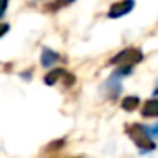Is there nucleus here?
<instances>
[{
  "label": "nucleus",
  "instance_id": "f257e3e1",
  "mask_svg": "<svg viewBox=\"0 0 158 158\" xmlns=\"http://www.w3.org/2000/svg\"><path fill=\"white\" fill-rule=\"evenodd\" d=\"M141 58H143V55H141L139 49L127 48V49H124V51L117 53V55L110 60V63H114V65H123V66H131L133 63L141 61Z\"/></svg>",
  "mask_w": 158,
  "mask_h": 158
},
{
  "label": "nucleus",
  "instance_id": "f03ea898",
  "mask_svg": "<svg viewBox=\"0 0 158 158\" xmlns=\"http://www.w3.org/2000/svg\"><path fill=\"white\" fill-rule=\"evenodd\" d=\"M134 7V0H121V2H116L112 7L109 9V17L110 19H117L123 17V15L129 14Z\"/></svg>",
  "mask_w": 158,
  "mask_h": 158
},
{
  "label": "nucleus",
  "instance_id": "7ed1b4c3",
  "mask_svg": "<svg viewBox=\"0 0 158 158\" xmlns=\"http://www.w3.org/2000/svg\"><path fill=\"white\" fill-rule=\"evenodd\" d=\"M60 60V55L58 53H55L53 49L49 48H44L41 53V65L44 66V68H49V66H53L56 61Z\"/></svg>",
  "mask_w": 158,
  "mask_h": 158
},
{
  "label": "nucleus",
  "instance_id": "20e7f679",
  "mask_svg": "<svg viewBox=\"0 0 158 158\" xmlns=\"http://www.w3.org/2000/svg\"><path fill=\"white\" fill-rule=\"evenodd\" d=\"M144 117H151V116H158V99H151L144 104L143 110H141Z\"/></svg>",
  "mask_w": 158,
  "mask_h": 158
},
{
  "label": "nucleus",
  "instance_id": "39448f33",
  "mask_svg": "<svg viewBox=\"0 0 158 158\" xmlns=\"http://www.w3.org/2000/svg\"><path fill=\"white\" fill-rule=\"evenodd\" d=\"M63 75H66V72H63V70H55V72L48 73V75L44 77L46 85H55V83H56V80H58L60 77H63Z\"/></svg>",
  "mask_w": 158,
  "mask_h": 158
},
{
  "label": "nucleus",
  "instance_id": "423d86ee",
  "mask_svg": "<svg viewBox=\"0 0 158 158\" xmlns=\"http://www.w3.org/2000/svg\"><path fill=\"white\" fill-rule=\"evenodd\" d=\"M138 106H139V99H138V97H127L123 102V109H126V110H133V109H136Z\"/></svg>",
  "mask_w": 158,
  "mask_h": 158
},
{
  "label": "nucleus",
  "instance_id": "0eeeda50",
  "mask_svg": "<svg viewBox=\"0 0 158 158\" xmlns=\"http://www.w3.org/2000/svg\"><path fill=\"white\" fill-rule=\"evenodd\" d=\"M146 133L150 138H158V124H155L151 127H146Z\"/></svg>",
  "mask_w": 158,
  "mask_h": 158
},
{
  "label": "nucleus",
  "instance_id": "6e6552de",
  "mask_svg": "<svg viewBox=\"0 0 158 158\" xmlns=\"http://www.w3.org/2000/svg\"><path fill=\"white\" fill-rule=\"evenodd\" d=\"M7 4H9V0H0V19L5 15V10H7Z\"/></svg>",
  "mask_w": 158,
  "mask_h": 158
},
{
  "label": "nucleus",
  "instance_id": "1a4fd4ad",
  "mask_svg": "<svg viewBox=\"0 0 158 158\" xmlns=\"http://www.w3.org/2000/svg\"><path fill=\"white\" fill-rule=\"evenodd\" d=\"M9 29H10V26H9V24H0V38H2Z\"/></svg>",
  "mask_w": 158,
  "mask_h": 158
},
{
  "label": "nucleus",
  "instance_id": "9d476101",
  "mask_svg": "<svg viewBox=\"0 0 158 158\" xmlns=\"http://www.w3.org/2000/svg\"><path fill=\"white\" fill-rule=\"evenodd\" d=\"M63 4H72V2H75V0H61Z\"/></svg>",
  "mask_w": 158,
  "mask_h": 158
},
{
  "label": "nucleus",
  "instance_id": "9b49d317",
  "mask_svg": "<svg viewBox=\"0 0 158 158\" xmlns=\"http://www.w3.org/2000/svg\"><path fill=\"white\" fill-rule=\"evenodd\" d=\"M153 94H155V95H158V85H156V89L153 90Z\"/></svg>",
  "mask_w": 158,
  "mask_h": 158
}]
</instances>
